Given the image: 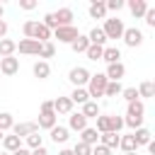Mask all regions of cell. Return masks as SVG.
Wrapping results in <instances>:
<instances>
[{
  "label": "cell",
  "mask_w": 155,
  "mask_h": 155,
  "mask_svg": "<svg viewBox=\"0 0 155 155\" xmlns=\"http://www.w3.org/2000/svg\"><path fill=\"white\" fill-rule=\"evenodd\" d=\"M107 80H111V82H121V78L126 75V65L124 63H111V65H107Z\"/></svg>",
  "instance_id": "12"
},
{
  "label": "cell",
  "mask_w": 155,
  "mask_h": 155,
  "mask_svg": "<svg viewBox=\"0 0 155 155\" xmlns=\"http://www.w3.org/2000/svg\"><path fill=\"white\" fill-rule=\"evenodd\" d=\"M19 7L29 12V10H34V7H36V2H34V0H19Z\"/></svg>",
  "instance_id": "44"
},
{
  "label": "cell",
  "mask_w": 155,
  "mask_h": 155,
  "mask_svg": "<svg viewBox=\"0 0 155 155\" xmlns=\"http://www.w3.org/2000/svg\"><path fill=\"white\" fill-rule=\"evenodd\" d=\"M39 48H41V44L34 39H19V44H17V51L24 56H39Z\"/></svg>",
  "instance_id": "11"
},
{
  "label": "cell",
  "mask_w": 155,
  "mask_h": 155,
  "mask_svg": "<svg viewBox=\"0 0 155 155\" xmlns=\"http://www.w3.org/2000/svg\"><path fill=\"white\" fill-rule=\"evenodd\" d=\"M119 148H121L124 153H136V150H138V145H136V138H133V133H128V136H121V138H119Z\"/></svg>",
  "instance_id": "26"
},
{
  "label": "cell",
  "mask_w": 155,
  "mask_h": 155,
  "mask_svg": "<svg viewBox=\"0 0 155 155\" xmlns=\"http://www.w3.org/2000/svg\"><path fill=\"white\" fill-rule=\"evenodd\" d=\"M2 138H5V133H2V131H0V143H2Z\"/></svg>",
  "instance_id": "51"
},
{
  "label": "cell",
  "mask_w": 155,
  "mask_h": 155,
  "mask_svg": "<svg viewBox=\"0 0 155 155\" xmlns=\"http://www.w3.org/2000/svg\"><path fill=\"white\" fill-rule=\"evenodd\" d=\"M80 143H85V145H90V148H92V145H97V143H99V133H97L94 128H90V126H87V128H82V131H80Z\"/></svg>",
  "instance_id": "17"
},
{
  "label": "cell",
  "mask_w": 155,
  "mask_h": 155,
  "mask_svg": "<svg viewBox=\"0 0 155 155\" xmlns=\"http://www.w3.org/2000/svg\"><path fill=\"white\" fill-rule=\"evenodd\" d=\"M68 136H70V131H68L65 126H58V124H56V126L51 128V140H53L56 145H58V143H65Z\"/></svg>",
  "instance_id": "20"
},
{
  "label": "cell",
  "mask_w": 155,
  "mask_h": 155,
  "mask_svg": "<svg viewBox=\"0 0 155 155\" xmlns=\"http://www.w3.org/2000/svg\"><path fill=\"white\" fill-rule=\"evenodd\" d=\"M36 131H39L36 121H22V124L12 126V136H17V138H27L29 133H36Z\"/></svg>",
  "instance_id": "9"
},
{
  "label": "cell",
  "mask_w": 155,
  "mask_h": 155,
  "mask_svg": "<svg viewBox=\"0 0 155 155\" xmlns=\"http://www.w3.org/2000/svg\"><path fill=\"white\" fill-rule=\"evenodd\" d=\"M124 5H126L124 0H107V2H104V7H107V12H109V10H111V12H119V10L124 7Z\"/></svg>",
  "instance_id": "40"
},
{
  "label": "cell",
  "mask_w": 155,
  "mask_h": 155,
  "mask_svg": "<svg viewBox=\"0 0 155 155\" xmlns=\"http://www.w3.org/2000/svg\"><path fill=\"white\" fill-rule=\"evenodd\" d=\"M124 155H138V153H124Z\"/></svg>",
  "instance_id": "52"
},
{
  "label": "cell",
  "mask_w": 155,
  "mask_h": 155,
  "mask_svg": "<svg viewBox=\"0 0 155 155\" xmlns=\"http://www.w3.org/2000/svg\"><path fill=\"white\" fill-rule=\"evenodd\" d=\"M2 12H5V7H2V5H0V19H2Z\"/></svg>",
  "instance_id": "50"
},
{
  "label": "cell",
  "mask_w": 155,
  "mask_h": 155,
  "mask_svg": "<svg viewBox=\"0 0 155 155\" xmlns=\"http://www.w3.org/2000/svg\"><path fill=\"white\" fill-rule=\"evenodd\" d=\"M153 94H155V85H153L150 80H143V82L138 85V97H145V99H148V97H153Z\"/></svg>",
  "instance_id": "32"
},
{
  "label": "cell",
  "mask_w": 155,
  "mask_h": 155,
  "mask_svg": "<svg viewBox=\"0 0 155 155\" xmlns=\"http://www.w3.org/2000/svg\"><path fill=\"white\" fill-rule=\"evenodd\" d=\"M102 51H104V46H94V44H90L87 51H85V56H87L90 61H102Z\"/></svg>",
  "instance_id": "33"
},
{
  "label": "cell",
  "mask_w": 155,
  "mask_h": 155,
  "mask_svg": "<svg viewBox=\"0 0 155 155\" xmlns=\"http://www.w3.org/2000/svg\"><path fill=\"white\" fill-rule=\"evenodd\" d=\"M78 29L70 24V27H58V29H53V39H58L61 44H73L75 39H78Z\"/></svg>",
  "instance_id": "7"
},
{
  "label": "cell",
  "mask_w": 155,
  "mask_h": 155,
  "mask_svg": "<svg viewBox=\"0 0 155 155\" xmlns=\"http://www.w3.org/2000/svg\"><path fill=\"white\" fill-rule=\"evenodd\" d=\"M94 131H97V133H111V114H99Z\"/></svg>",
  "instance_id": "24"
},
{
  "label": "cell",
  "mask_w": 155,
  "mask_h": 155,
  "mask_svg": "<svg viewBox=\"0 0 155 155\" xmlns=\"http://www.w3.org/2000/svg\"><path fill=\"white\" fill-rule=\"evenodd\" d=\"M121 90H124V87H121V82H111V80H109V82H107V87H104V97H119V94H121Z\"/></svg>",
  "instance_id": "34"
},
{
  "label": "cell",
  "mask_w": 155,
  "mask_h": 155,
  "mask_svg": "<svg viewBox=\"0 0 155 155\" xmlns=\"http://www.w3.org/2000/svg\"><path fill=\"white\" fill-rule=\"evenodd\" d=\"M70 102H73V104H85V102H90L87 90H85V87H75V90L70 92Z\"/></svg>",
  "instance_id": "29"
},
{
  "label": "cell",
  "mask_w": 155,
  "mask_h": 155,
  "mask_svg": "<svg viewBox=\"0 0 155 155\" xmlns=\"http://www.w3.org/2000/svg\"><path fill=\"white\" fill-rule=\"evenodd\" d=\"M121 128H124V119L116 116V114H111V133H119Z\"/></svg>",
  "instance_id": "41"
},
{
  "label": "cell",
  "mask_w": 155,
  "mask_h": 155,
  "mask_svg": "<svg viewBox=\"0 0 155 155\" xmlns=\"http://www.w3.org/2000/svg\"><path fill=\"white\" fill-rule=\"evenodd\" d=\"M2 148H5V153H15V150H19L22 148V138H17V136H5L2 138Z\"/></svg>",
  "instance_id": "25"
},
{
  "label": "cell",
  "mask_w": 155,
  "mask_h": 155,
  "mask_svg": "<svg viewBox=\"0 0 155 155\" xmlns=\"http://www.w3.org/2000/svg\"><path fill=\"white\" fill-rule=\"evenodd\" d=\"M10 155H31V150H29V148H19V150H15V153H10Z\"/></svg>",
  "instance_id": "47"
},
{
  "label": "cell",
  "mask_w": 155,
  "mask_h": 155,
  "mask_svg": "<svg viewBox=\"0 0 155 155\" xmlns=\"http://www.w3.org/2000/svg\"><path fill=\"white\" fill-rule=\"evenodd\" d=\"M22 31H24V39H34L39 44H44V41L51 39V29H46L39 19H27L24 27H22Z\"/></svg>",
  "instance_id": "1"
},
{
  "label": "cell",
  "mask_w": 155,
  "mask_h": 155,
  "mask_svg": "<svg viewBox=\"0 0 155 155\" xmlns=\"http://www.w3.org/2000/svg\"><path fill=\"white\" fill-rule=\"evenodd\" d=\"M73 155H92V148L85 145V143H75V148H70Z\"/></svg>",
  "instance_id": "39"
},
{
  "label": "cell",
  "mask_w": 155,
  "mask_h": 155,
  "mask_svg": "<svg viewBox=\"0 0 155 155\" xmlns=\"http://www.w3.org/2000/svg\"><path fill=\"white\" fill-rule=\"evenodd\" d=\"M0 92H2V90H0Z\"/></svg>",
  "instance_id": "54"
},
{
  "label": "cell",
  "mask_w": 155,
  "mask_h": 155,
  "mask_svg": "<svg viewBox=\"0 0 155 155\" xmlns=\"http://www.w3.org/2000/svg\"><path fill=\"white\" fill-rule=\"evenodd\" d=\"M87 39H90V44H94V46H104V44H107V36H104L102 27H94V29L87 34Z\"/></svg>",
  "instance_id": "28"
},
{
  "label": "cell",
  "mask_w": 155,
  "mask_h": 155,
  "mask_svg": "<svg viewBox=\"0 0 155 155\" xmlns=\"http://www.w3.org/2000/svg\"><path fill=\"white\" fill-rule=\"evenodd\" d=\"M68 80H70L75 87H85V85L90 82V70L82 68V65H75V68L68 73Z\"/></svg>",
  "instance_id": "6"
},
{
  "label": "cell",
  "mask_w": 155,
  "mask_h": 155,
  "mask_svg": "<svg viewBox=\"0 0 155 155\" xmlns=\"http://www.w3.org/2000/svg\"><path fill=\"white\" fill-rule=\"evenodd\" d=\"M53 111H56V116H58V114H70V111H73L70 97H56V99H53Z\"/></svg>",
  "instance_id": "15"
},
{
  "label": "cell",
  "mask_w": 155,
  "mask_h": 155,
  "mask_svg": "<svg viewBox=\"0 0 155 155\" xmlns=\"http://www.w3.org/2000/svg\"><path fill=\"white\" fill-rule=\"evenodd\" d=\"M90 17L92 19H104L107 17V7H104V2L102 0H94V2H90Z\"/></svg>",
  "instance_id": "19"
},
{
  "label": "cell",
  "mask_w": 155,
  "mask_h": 155,
  "mask_svg": "<svg viewBox=\"0 0 155 155\" xmlns=\"http://www.w3.org/2000/svg\"><path fill=\"white\" fill-rule=\"evenodd\" d=\"M143 17H145V24L148 27H155V7H148V12Z\"/></svg>",
  "instance_id": "42"
},
{
  "label": "cell",
  "mask_w": 155,
  "mask_h": 155,
  "mask_svg": "<svg viewBox=\"0 0 155 155\" xmlns=\"http://www.w3.org/2000/svg\"><path fill=\"white\" fill-rule=\"evenodd\" d=\"M27 145H29L31 150H34V148H41V145H44V136H39V131H36V133H29V136H27Z\"/></svg>",
  "instance_id": "37"
},
{
  "label": "cell",
  "mask_w": 155,
  "mask_h": 155,
  "mask_svg": "<svg viewBox=\"0 0 155 155\" xmlns=\"http://www.w3.org/2000/svg\"><path fill=\"white\" fill-rule=\"evenodd\" d=\"M51 15H53V22H56V29L73 24V10H70V7H61L58 12H51Z\"/></svg>",
  "instance_id": "10"
},
{
  "label": "cell",
  "mask_w": 155,
  "mask_h": 155,
  "mask_svg": "<svg viewBox=\"0 0 155 155\" xmlns=\"http://www.w3.org/2000/svg\"><path fill=\"white\" fill-rule=\"evenodd\" d=\"M0 155H10V153H0Z\"/></svg>",
  "instance_id": "53"
},
{
  "label": "cell",
  "mask_w": 155,
  "mask_h": 155,
  "mask_svg": "<svg viewBox=\"0 0 155 155\" xmlns=\"http://www.w3.org/2000/svg\"><path fill=\"white\" fill-rule=\"evenodd\" d=\"M80 114H82L85 119H97L102 111H99V104L90 99V102H85V104H82V111H80Z\"/></svg>",
  "instance_id": "23"
},
{
  "label": "cell",
  "mask_w": 155,
  "mask_h": 155,
  "mask_svg": "<svg viewBox=\"0 0 155 155\" xmlns=\"http://www.w3.org/2000/svg\"><path fill=\"white\" fill-rule=\"evenodd\" d=\"M58 155H73V150L70 148H63V150H58Z\"/></svg>",
  "instance_id": "49"
},
{
  "label": "cell",
  "mask_w": 155,
  "mask_h": 155,
  "mask_svg": "<svg viewBox=\"0 0 155 155\" xmlns=\"http://www.w3.org/2000/svg\"><path fill=\"white\" fill-rule=\"evenodd\" d=\"M15 126V119H12V114H7V111H0V131L5 133V131H10Z\"/></svg>",
  "instance_id": "35"
},
{
  "label": "cell",
  "mask_w": 155,
  "mask_h": 155,
  "mask_svg": "<svg viewBox=\"0 0 155 155\" xmlns=\"http://www.w3.org/2000/svg\"><path fill=\"white\" fill-rule=\"evenodd\" d=\"M31 155H48V150L41 145V148H34V150H31Z\"/></svg>",
  "instance_id": "46"
},
{
  "label": "cell",
  "mask_w": 155,
  "mask_h": 155,
  "mask_svg": "<svg viewBox=\"0 0 155 155\" xmlns=\"http://www.w3.org/2000/svg\"><path fill=\"white\" fill-rule=\"evenodd\" d=\"M148 153H150V155H155V143H153V140L148 143Z\"/></svg>",
  "instance_id": "48"
},
{
  "label": "cell",
  "mask_w": 155,
  "mask_h": 155,
  "mask_svg": "<svg viewBox=\"0 0 155 155\" xmlns=\"http://www.w3.org/2000/svg\"><path fill=\"white\" fill-rule=\"evenodd\" d=\"M56 121H58V116H56V111H53V102H41V111H39V121H36V126L51 131V128L56 126Z\"/></svg>",
  "instance_id": "3"
},
{
  "label": "cell",
  "mask_w": 155,
  "mask_h": 155,
  "mask_svg": "<svg viewBox=\"0 0 155 155\" xmlns=\"http://www.w3.org/2000/svg\"><path fill=\"white\" fill-rule=\"evenodd\" d=\"M87 46H90V39H87V36H82V34H78V39L70 44V48H73L75 53H85V51H87Z\"/></svg>",
  "instance_id": "31"
},
{
  "label": "cell",
  "mask_w": 155,
  "mask_h": 155,
  "mask_svg": "<svg viewBox=\"0 0 155 155\" xmlns=\"http://www.w3.org/2000/svg\"><path fill=\"white\" fill-rule=\"evenodd\" d=\"M107 82H109L107 75H104V73H97V75H90V82H87L85 90H87L90 97L97 99V97H104V87H107Z\"/></svg>",
  "instance_id": "4"
},
{
  "label": "cell",
  "mask_w": 155,
  "mask_h": 155,
  "mask_svg": "<svg viewBox=\"0 0 155 155\" xmlns=\"http://www.w3.org/2000/svg\"><path fill=\"white\" fill-rule=\"evenodd\" d=\"M102 61H107V65H111V63H121V51H119L116 46H104V51H102Z\"/></svg>",
  "instance_id": "16"
},
{
  "label": "cell",
  "mask_w": 155,
  "mask_h": 155,
  "mask_svg": "<svg viewBox=\"0 0 155 155\" xmlns=\"http://www.w3.org/2000/svg\"><path fill=\"white\" fill-rule=\"evenodd\" d=\"M126 5H128V10H131L133 17H143V15L148 12V2H145V0H128Z\"/></svg>",
  "instance_id": "18"
},
{
  "label": "cell",
  "mask_w": 155,
  "mask_h": 155,
  "mask_svg": "<svg viewBox=\"0 0 155 155\" xmlns=\"http://www.w3.org/2000/svg\"><path fill=\"white\" fill-rule=\"evenodd\" d=\"M133 138H136V145H148V143L153 140V138H150V131H148V128H143V126L133 131Z\"/></svg>",
  "instance_id": "30"
},
{
  "label": "cell",
  "mask_w": 155,
  "mask_h": 155,
  "mask_svg": "<svg viewBox=\"0 0 155 155\" xmlns=\"http://www.w3.org/2000/svg\"><path fill=\"white\" fill-rule=\"evenodd\" d=\"M121 97L131 104V102H136V99H138V90H136V87H124V90H121Z\"/></svg>",
  "instance_id": "38"
},
{
  "label": "cell",
  "mask_w": 155,
  "mask_h": 155,
  "mask_svg": "<svg viewBox=\"0 0 155 155\" xmlns=\"http://www.w3.org/2000/svg\"><path fill=\"white\" fill-rule=\"evenodd\" d=\"M82 128H87V119L78 111V114H68V131H82Z\"/></svg>",
  "instance_id": "14"
},
{
  "label": "cell",
  "mask_w": 155,
  "mask_h": 155,
  "mask_svg": "<svg viewBox=\"0 0 155 155\" xmlns=\"http://www.w3.org/2000/svg\"><path fill=\"white\" fill-rule=\"evenodd\" d=\"M124 22L119 19V17H111V19H104V27H102V31H104V36H107V41L109 39H121L124 36Z\"/></svg>",
  "instance_id": "5"
},
{
  "label": "cell",
  "mask_w": 155,
  "mask_h": 155,
  "mask_svg": "<svg viewBox=\"0 0 155 155\" xmlns=\"http://www.w3.org/2000/svg\"><path fill=\"white\" fill-rule=\"evenodd\" d=\"M119 138H121L119 133H99V145L114 150V148H119Z\"/></svg>",
  "instance_id": "21"
},
{
  "label": "cell",
  "mask_w": 155,
  "mask_h": 155,
  "mask_svg": "<svg viewBox=\"0 0 155 155\" xmlns=\"http://www.w3.org/2000/svg\"><path fill=\"white\" fill-rule=\"evenodd\" d=\"M53 53H56V46H53L51 41H44L41 48H39V58H51Z\"/></svg>",
  "instance_id": "36"
},
{
  "label": "cell",
  "mask_w": 155,
  "mask_h": 155,
  "mask_svg": "<svg viewBox=\"0 0 155 155\" xmlns=\"http://www.w3.org/2000/svg\"><path fill=\"white\" fill-rule=\"evenodd\" d=\"M92 155H111V150L109 148H104V145H92Z\"/></svg>",
  "instance_id": "43"
},
{
  "label": "cell",
  "mask_w": 155,
  "mask_h": 155,
  "mask_svg": "<svg viewBox=\"0 0 155 155\" xmlns=\"http://www.w3.org/2000/svg\"><path fill=\"white\" fill-rule=\"evenodd\" d=\"M143 114H145V107H143V102L140 99H136V102H131L128 104V109H126V119H124V126H128V128H140L143 126Z\"/></svg>",
  "instance_id": "2"
},
{
  "label": "cell",
  "mask_w": 155,
  "mask_h": 155,
  "mask_svg": "<svg viewBox=\"0 0 155 155\" xmlns=\"http://www.w3.org/2000/svg\"><path fill=\"white\" fill-rule=\"evenodd\" d=\"M31 70H34V78H39V80H46V78L51 75V65H48L46 61H36Z\"/></svg>",
  "instance_id": "22"
},
{
  "label": "cell",
  "mask_w": 155,
  "mask_h": 155,
  "mask_svg": "<svg viewBox=\"0 0 155 155\" xmlns=\"http://www.w3.org/2000/svg\"><path fill=\"white\" fill-rule=\"evenodd\" d=\"M17 51V41L12 39H0V58H7Z\"/></svg>",
  "instance_id": "27"
},
{
  "label": "cell",
  "mask_w": 155,
  "mask_h": 155,
  "mask_svg": "<svg viewBox=\"0 0 155 155\" xmlns=\"http://www.w3.org/2000/svg\"><path fill=\"white\" fill-rule=\"evenodd\" d=\"M124 44L126 46H131V48H136V46H140L143 44V31L140 29H136V27H128V29H124Z\"/></svg>",
  "instance_id": "8"
},
{
  "label": "cell",
  "mask_w": 155,
  "mask_h": 155,
  "mask_svg": "<svg viewBox=\"0 0 155 155\" xmlns=\"http://www.w3.org/2000/svg\"><path fill=\"white\" fill-rule=\"evenodd\" d=\"M17 70H19V58H15V56L0 58V73L2 75H15Z\"/></svg>",
  "instance_id": "13"
},
{
  "label": "cell",
  "mask_w": 155,
  "mask_h": 155,
  "mask_svg": "<svg viewBox=\"0 0 155 155\" xmlns=\"http://www.w3.org/2000/svg\"><path fill=\"white\" fill-rule=\"evenodd\" d=\"M5 34H7V22L0 19V39H5Z\"/></svg>",
  "instance_id": "45"
}]
</instances>
